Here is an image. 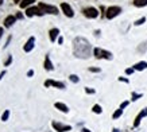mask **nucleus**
Returning <instances> with one entry per match:
<instances>
[{
    "instance_id": "nucleus-1",
    "label": "nucleus",
    "mask_w": 147,
    "mask_h": 132,
    "mask_svg": "<svg viewBox=\"0 0 147 132\" xmlns=\"http://www.w3.org/2000/svg\"><path fill=\"white\" fill-rule=\"evenodd\" d=\"M73 53L78 58H88L90 55V44L85 38H76L73 40Z\"/></svg>"
},
{
    "instance_id": "nucleus-2",
    "label": "nucleus",
    "mask_w": 147,
    "mask_h": 132,
    "mask_svg": "<svg viewBox=\"0 0 147 132\" xmlns=\"http://www.w3.org/2000/svg\"><path fill=\"white\" fill-rule=\"evenodd\" d=\"M93 55H94V58H97V59H108V61H111L112 58H113L111 51H107V50L100 48V47L93 48Z\"/></svg>"
},
{
    "instance_id": "nucleus-3",
    "label": "nucleus",
    "mask_w": 147,
    "mask_h": 132,
    "mask_svg": "<svg viewBox=\"0 0 147 132\" xmlns=\"http://www.w3.org/2000/svg\"><path fill=\"white\" fill-rule=\"evenodd\" d=\"M121 13V8L119 5H111V7H108L107 8V12H105V18L107 19H113L116 18L117 15H120Z\"/></svg>"
},
{
    "instance_id": "nucleus-4",
    "label": "nucleus",
    "mask_w": 147,
    "mask_h": 132,
    "mask_svg": "<svg viewBox=\"0 0 147 132\" xmlns=\"http://www.w3.org/2000/svg\"><path fill=\"white\" fill-rule=\"evenodd\" d=\"M43 13H50V15H58V8L55 5H50V4H45V3H39L38 5Z\"/></svg>"
},
{
    "instance_id": "nucleus-5",
    "label": "nucleus",
    "mask_w": 147,
    "mask_h": 132,
    "mask_svg": "<svg viewBox=\"0 0 147 132\" xmlns=\"http://www.w3.org/2000/svg\"><path fill=\"white\" fill-rule=\"evenodd\" d=\"M51 127H53L57 132H69V131H71L70 125L62 124V123H59V121H51Z\"/></svg>"
},
{
    "instance_id": "nucleus-6",
    "label": "nucleus",
    "mask_w": 147,
    "mask_h": 132,
    "mask_svg": "<svg viewBox=\"0 0 147 132\" xmlns=\"http://www.w3.org/2000/svg\"><path fill=\"white\" fill-rule=\"evenodd\" d=\"M82 13L88 19H96L98 16V11L94 7H86V8L82 9Z\"/></svg>"
},
{
    "instance_id": "nucleus-7",
    "label": "nucleus",
    "mask_w": 147,
    "mask_h": 132,
    "mask_svg": "<svg viewBox=\"0 0 147 132\" xmlns=\"http://www.w3.org/2000/svg\"><path fill=\"white\" fill-rule=\"evenodd\" d=\"M34 15H36V16H42V15H45V13L42 12V9H40L39 7H28V8H26V16L31 18V16H34Z\"/></svg>"
},
{
    "instance_id": "nucleus-8",
    "label": "nucleus",
    "mask_w": 147,
    "mask_h": 132,
    "mask_svg": "<svg viewBox=\"0 0 147 132\" xmlns=\"http://www.w3.org/2000/svg\"><path fill=\"white\" fill-rule=\"evenodd\" d=\"M45 86L46 88L54 86V88H58V89H65V84H63V82H61V81H54V79H46Z\"/></svg>"
},
{
    "instance_id": "nucleus-9",
    "label": "nucleus",
    "mask_w": 147,
    "mask_h": 132,
    "mask_svg": "<svg viewBox=\"0 0 147 132\" xmlns=\"http://www.w3.org/2000/svg\"><path fill=\"white\" fill-rule=\"evenodd\" d=\"M61 9L65 13V16H67V18H73L74 16V11H73V8L67 3H61Z\"/></svg>"
},
{
    "instance_id": "nucleus-10",
    "label": "nucleus",
    "mask_w": 147,
    "mask_h": 132,
    "mask_svg": "<svg viewBox=\"0 0 147 132\" xmlns=\"http://www.w3.org/2000/svg\"><path fill=\"white\" fill-rule=\"evenodd\" d=\"M34 46H35V38H34V36H30V38L27 39L26 43L23 44V50H24L26 53H30L32 48H34Z\"/></svg>"
},
{
    "instance_id": "nucleus-11",
    "label": "nucleus",
    "mask_w": 147,
    "mask_h": 132,
    "mask_svg": "<svg viewBox=\"0 0 147 132\" xmlns=\"http://www.w3.org/2000/svg\"><path fill=\"white\" fill-rule=\"evenodd\" d=\"M147 116V108H144V109H142L140 112L138 113V116L135 117V121H134V127H139V124H140V121H142L143 117H146Z\"/></svg>"
},
{
    "instance_id": "nucleus-12",
    "label": "nucleus",
    "mask_w": 147,
    "mask_h": 132,
    "mask_svg": "<svg viewBox=\"0 0 147 132\" xmlns=\"http://www.w3.org/2000/svg\"><path fill=\"white\" fill-rule=\"evenodd\" d=\"M43 67H45V70H47V71L54 70L53 62H51V59H50L49 55H46V57H45V62H43Z\"/></svg>"
},
{
    "instance_id": "nucleus-13",
    "label": "nucleus",
    "mask_w": 147,
    "mask_h": 132,
    "mask_svg": "<svg viewBox=\"0 0 147 132\" xmlns=\"http://www.w3.org/2000/svg\"><path fill=\"white\" fill-rule=\"evenodd\" d=\"M54 106H55L59 112H62V113H67V112H69V106H67L66 104H63V102H54Z\"/></svg>"
},
{
    "instance_id": "nucleus-14",
    "label": "nucleus",
    "mask_w": 147,
    "mask_h": 132,
    "mask_svg": "<svg viewBox=\"0 0 147 132\" xmlns=\"http://www.w3.org/2000/svg\"><path fill=\"white\" fill-rule=\"evenodd\" d=\"M15 20H16V16H13V15H8V16L4 19V27L5 28H9V27L15 23Z\"/></svg>"
},
{
    "instance_id": "nucleus-15",
    "label": "nucleus",
    "mask_w": 147,
    "mask_h": 132,
    "mask_svg": "<svg viewBox=\"0 0 147 132\" xmlns=\"http://www.w3.org/2000/svg\"><path fill=\"white\" fill-rule=\"evenodd\" d=\"M132 67H134L135 70H138V71L146 70V69H147V62H146V61H140V62H136V63H135V65L132 66Z\"/></svg>"
},
{
    "instance_id": "nucleus-16",
    "label": "nucleus",
    "mask_w": 147,
    "mask_h": 132,
    "mask_svg": "<svg viewBox=\"0 0 147 132\" xmlns=\"http://www.w3.org/2000/svg\"><path fill=\"white\" fill-rule=\"evenodd\" d=\"M58 35H59V30H58V28H51V30L49 31V36H50V40H51V42H55Z\"/></svg>"
},
{
    "instance_id": "nucleus-17",
    "label": "nucleus",
    "mask_w": 147,
    "mask_h": 132,
    "mask_svg": "<svg viewBox=\"0 0 147 132\" xmlns=\"http://www.w3.org/2000/svg\"><path fill=\"white\" fill-rule=\"evenodd\" d=\"M132 4L135 5V7H146L147 5V0H132Z\"/></svg>"
},
{
    "instance_id": "nucleus-18",
    "label": "nucleus",
    "mask_w": 147,
    "mask_h": 132,
    "mask_svg": "<svg viewBox=\"0 0 147 132\" xmlns=\"http://www.w3.org/2000/svg\"><path fill=\"white\" fill-rule=\"evenodd\" d=\"M34 1L35 0H23V1H20V7L22 8H28V5H31V4H34Z\"/></svg>"
},
{
    "instance_id": "nucleus-19",
    "label": "nucleus",
    "mask_w": 147,
    "mask_h": 132,
    "mask_svg": "<svg viewBox=\"0 0 147 132\" xmlns=\"http://www.w3.org/2000/svg\"><path fill=\"white\" fill-rule=\"evenodd\" d=\"M121 114H123V109H120V108H119V109H116L115 112H113V114H112V119H113V120L119 119Z\"/></svg>"
},
{
    "instance_id": "nucleus-20",
    "label": "nucleus",
    "mask_w": 147,
    "mask_h": 132,
    "mask_svg": "<svg viewBox=\"0 0 147 132\" xmlns=\"http://www.w3.org/2000/svg\"><path fill=\"white\" fill-rule=\"evenodd\" d=\"M92 110H93V113H97V114H100L102 112V108L98 104H94L93 105V108H92Z\"/></svg>"
},
{
    "instance_id": "nucleus-21",
    "label": "nucleus",
    "mask_w": 147,
    "mask_h": 132,
    "mask_svg": "<svg viewBox=\"0 0 147 132\" xmlns=\"http://www.w3.org/2000/svg\"><path fill=\"white\" fill-rule=\"evenodd\" d=\"M69 79H70L73 84H77V82H80V77H78V75H76V74H70V75H69Z\"/></svg>"
},
{
    "instance_id": "nucleus-22",
    "label": "nucleus",
    "mask_w": 147,
    "mask_h": 132,
    "mask_svg": "<svg viewBox=\"0 0 147 132\" xmlns=\"http://www.w3.org/2000/svg\"><path fill=\"white\" fill-rule=\"evenodd\" d=\"M8 117H9V110L5 109L4 112H3V114H1V121H7Z\"/></svg>"
},
{
    "instance_id": "nucleus-23",
    "label": "nucleus",
    "mask_w": 147,
    "mask_h": 132,
    "mask_svg": "<svg viewBox=\"0 0 147 132\" xmlns=\"http://www.w3.org/2000/svg\"><path fill=\"white\" fill-rule=\"evenodd\" d=\"M138 98H142V93H135V92H132V101H136Z\"/></svg>"
},
{
    "instance_id": "nucleus-24",
    "label": "nucleus",
    "mask_w": 147,
    "mask_h": 132,
    "mask_svg": "<svg viewBox=\"0 0 147 132\" xmlns=\"http://www.w3.org/2000/svg\"><path fill=\"white\" fill-rule=\"evenodd\" d=\"M146 22V18H144V16H143V18H140V19H138V20H136V22L134 23L135 26H142L143 23Z\"/></svg>"
},
{
    "instance_id": "nucleus-25",
    "label": "nucleus",
    "mask_w": 147,
    "mask_h": 132,
    "mask_svg": "<svg viewBox=\"0 0 147 132\" xmlns=\"http://www.w3.org/2000/svg\"><path fill=\"white\" fill-rule=\"evenodd\" d=\"M134 71H135L134 67H128V69H125V74H127V75H131V74H134Z\"/></svg>"
},
{
    "instance_id": "nucleus-26",
    "label": "nucleus",
    "mask_w": 147,
    "mask_h": 132,
    "mask_svg": "<svg viewBox=\"0 0 147 132\" xmlns=\"http://www.w3.org/2000/svg\"><path fill=\"white\" fill-rule=\"evenodd\" d=\"M12 62V55H8L7 57V59H5V62H4V66H9V63Z\"/></svg>"
},
{
    "instance_id": "nucleus-27",
    "label": "nucleus",
    "mask_w": 147,
    "mask_h": 132,
    "mask_svg": "<svg viewBox=\"0 0 147 132\" xmlns=\"http://www.w3.org/2000/svg\"><path fill=\"white\" fill-rule=\"evenodd\" d=\"M89 71H92V73H100L101 69L100 67H89Z\"/></svg>"
},
{
    "instance_id": "nucleus-28",
    "label": "nucleus",
    "mask_w": 147,
    "mask_h": 132,
    "mask_svg": "<svg viewBox=\"0 0 147 132\" xmlns=\"http://www.w3.org/2000/svg\"><path fill=\"white\" fill-rule=\"evenodd\" d=\"M85 92L88 93V94H94V92H96V90H94V89H92V88H88V86H86V88H85Z\"/></svg>"
},
{
    "instance_id": "nucleus-29",
    "label": "nucleus",
    "mask_w": 147,
    "mask_h": 132,
    "mask_svg": "<svg viewBox=\"0 0 147 132\" xmlns=\"http://www.w3.org/2000/svg\"><path fill=\"white\" fill-rule=\"evenodd\" d=\"M128 104H129V101H123L120 104V106H119V108H120V109H124L125 106H128Z\"/></svg>"
},
{
    "instance_id": "nucleus-30",
    "label": "nucleus",
    "mask_w": 147,
    "mask_h": 132,
    "mask_svg": "<svg viewBox=\"0 0 147 132\" xmlns=\"http://www.w3.org/2000/svg\"><path fill=\"white\" fill-rule=\"evenodd\" d=\"M117 79H119V81H121V82H125V84H128V82H129V79L125 78V77H119Z\"/></svg>"
},
{
    "instance_id": "nucleus-31",
    "label": "nucleus",
    "mask_w": 147,
    "mask_h": 132,
    "mask_svg": "<svg viewBox=\"0 0 147 132\" xmlns=\"http://www.w3.org/2000/svg\"><path fill=\"white\" fill-rule=\"evenodd\" d=\"M32 74H34V70H28V71H27V77H32Z\"/></svg>"
},
{
    "instance_id": "nucleus-32",
    "label": "nucleus",
    "mask_w": 147,
    "mask_h": 132,
    "mask_svg": "<svg viewBox=\"0 0 147 132\" xmlns=\"http://www.w3.org/2000/svg\"><path fill=\"white\" fill-rule=\"evenodd\" d=\"M15 16H16V19H22V18H23L22 12H18V13H16V15H15Z\"/></svg>"
},
{
    "instance_id": "nucleus-33",
    "label": "nucleus",
    "mask_w": 147,
    "mask_h": 132,
    "mask_svg": "<svg viewBox=\"0 0 147 132\" xmlns=\"http://www.w3.org/2000/svg\"><path fill=\"white\" fill-rule=\"evenodd\" d=\"M3 34H4V28H3V27H0V38L3 36Z\"/></svg>"
},
{
    "instance_id": "nucleus-34",
    "label": "nucleus",
    "mask_w": 147,
    "mask_h": 132,
    "mask_svg": "<svg viewBox=\"0 0 147 132\" xmlns=\"http://www.w3.org/2000/svg\"><path fill=\"white\" fill-rule=\"evenodd\" d=\"M62 42H63V38H62V36H59V38H58V43L62 44Z\"/></svg>"
},
{
    "instance_id": "nucleus-35",
    "label": "nucleus",
    "mask_w": 147,
    "mask_h": 132,
    "mask_svg": "<svg viewBox=\"0 0 147 132\" xmlns=\"http://www.w3.org/2000/svg\"><path fill=\"white\" fill-rule=\"evenodd\" d=\"M5 75V71H1V73H0V79L3 78V77H4Z\"/></svg>"
},
{
    "instance_id": "nucleus-36",
    "label": "nucleus",
    "mask_w": 147,
    "mask_h": 132,
    "mask_svg": "<svg viewBox=\"0 0 147 132\" xmlns=\"http://www.w3.org/2000/svg\"><path fill=\"white\" fill-rule=\"evenodd\" d=\"M81 132H90V131L88 129V128H82V129H81Z\"/></svg>"
},
{
    "instance_id": "nucleus-37",
    "label": "nucleus",
    "mask_w": 147,
    "mask_h": 132,
    "mask_svg": "<svg viewBox=\"0 0 147 132\" xmlns=\"http://www.w3.org/2000/svg\"><path fill=\"white\" fill-rule=\"evenodd\" d=\"M13 1H15L16 4H20V0H13Z\"/></svg>"
},
{
    "instance_id": "nucleus-38",
    "label": "nucleus",
    "mask_w": 147,
    "mask_h": 132,
    "mask_svg": "<svg viewBox=\"0 0 147 132\" xmlns=\"http://www.w3.org/2000/svg\"><path fill=\"white\" fill-rule=\"evenodd\" d=\"M3 1H4V0H0V5L3 4Z\"/></svg>"
}]
</instances>
